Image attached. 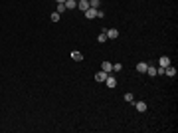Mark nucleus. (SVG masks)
Wrapping results in <instances>:
<instances>
[{
    "mask_svg": "<svg viewBox=\"0 0 178 133\" xmlns=\"http://www.w3.org/2000/svg\"><path fill=\"white\" fill-rule=\"evenodd\" d=\"M121 70H123L121 64H113V72H121Z\"/></svg>",
    "mask_w": 178,
    "mask_h": 133,
    "instance_id": "6ab92c4d",
    "label": "nucleus"
},
{
    "mask_svg": "<svg viewBox=\"0 0 178 133\" xmlns=\"http://www.w3.org/2000/svg\"><path fill=\"white\" fill-rule=\"evenodd\" d=\"M105 84H107L109 88H115V86H117V80H115V78L109 74V76H107V80H105Z\"/></svg>",
    "mask_w": 178,
    "mask_h": 133,
    "instance_id": "423d86ee",
    "label": "nucleus"
},
{
    "mask_svg": "<svg viewBox=\"0 0 178 133\" xmlns=\"http://www.w3.org/2000/svg\"><path fill=\"white\" fill-rule=\"evenodd\" d=\"M65 10H67V8H65V4H63V2H57V10H55V12H59V14H63Z\"/></svg>",
    "mask_w": 178,
    "mask_h": 133,
    "instance_id": "2eb2a0df",
    "label": "nucleus"
},
{
    "mask_svg": "<svg viewBox=\"0 0 178 133\" xmlns=\"http://www.w3.org/2000/svg\"><path fill=\"white\" fill-rule=\"evenodd\" d=\"M77 6H79V10H81V12H85V10L89 8V0H79V2H77Z\"/></svg>",
    "mask_w": 178,
    "mask_h": 133,
    "instance_id": "6e6552de",
    "label": "nucleus"
},
{
    "mask_svg": "<svg viewBox=\"0 0 178 133\" xmlns=\"http://www.w3.org/2000/svg\"><path fill=\"white\" fill-rule=\"evenodd\" d=\"M83 14H85V18H89V20L97 18V10H95V8H87V10H85Z\"/></svg>",
    "mask_w": 178,
    "mask_h": 133,
    "instance_id": "f03ea898",
    "label": "nucleus"
},
{
    "mask_svg": "<svg viewBox=\"0 0 178 133\" xmlns=\"http://www.w3.org/2000/svg\"><path fill=\"white\" fill-rule=\"evenodd\" d=\"M107 76H109V74H107V72H103V70H101V72H99V74H97V76H95V80H97V82H105V80H107Z\"/></svg>",
    "mask_w": 178,
    "mask_h": 133,
    "instance_id": "9d476101",
    "label": "nucleus"
},
{
    "mask_svg": "<svg viewBox=\"0 0 178 133\" xmlns=\"http://www.w3.org/2000/svg\"><path fill=\"white\" fill-rule=\"evenodd\" d=\"M63 4H65V8H67V10H73V8H77V0H65Z\"/></svg>",
    "mask_w": 178,
    "mask_h": 133,
    "instance_id": "0eeeda50",
    "label": "nucleus"
},
{
    "mask_svg": "<svg viewBox=\"0 0 178 133\" xmlns=\"http://www.w3.org/2000/svg\"><path fill=\"white\" fill-rule=\"evenodd\" d=\"M105 34H107V40H115V38L119 36V30L111 28V30H105Z\"/></svg>",
    "mask_w": 178,
    "mask_h": 133,
    "instance_id": "f257e3e1",
    "label": "nucleus"
},
{
    "mask_svg": "<svg viewBox=\"0 0 178 133\" xmlns=\"http://www.w3.org/2000/svg\"><path fill=\"white\" fill-rule=\"evenodd\" d=\"M164 74H166L168 78H174V76H176V68H172V66H168V68H164Z\"/></svg>",
    "mask_w": 178,
    "mask_h": 133,
    "instance_id": "39448f33",
    "label": "nucleus"
},
{
    "mask_svg": "<svg viewBox=\"0 0 178 133\" xmlns=\"http://www.w3.org/2000/svg\"><path fill=\"white\" fill-rule=\"evenodd\" d=\"M123 97H125V101H127V103H133V101H134V95H133V93H125Z\"/></svg>",
    "mask_w": 178,
    "mask_h": 133,
    "instance_id": "dca6fc26",
    "label": "nucleus"
},
{
    "mask_svg": "<svg viewBox=\"0 0 178 133\" xmlns=\"http://www.w3.org/2000/svg\"><path fill=\"white\" fill-rule=\"evenodd\" d=\"M97 42H99V44H103V42H107V34H105V30H103V32H101V34L97 36Z\"/></svg>",
    "mask_w": 178,
    "mask_h": 133,
    "instance_id": "4468645a",
    "label": "nucleus"
},
{
    "mask_svg": "<svg viewBox=\"0 0 178 133\" xmlns=\"http://www.w3.org/2000/svg\"><path fill=\"white\" fill-rule=\"evenodd\" d=\"M57 2H65V0H57Z\"/></svg>",
    "mask_w": 178,
    "mask_h": 133,
    "instance_id": "aec40b11",
    "label": "nucleus"
},
{
    "mask_svg": "<svg viewBox=\"0 0 178 133\" xmlns=\"http://www.w3.org/2000/svg\"><path fill=\"white\" fill-rule=\"evenodd\" d=\"M158 66H160V68H168V66H170V58H168V56H162V58L158 60Z\"/></svg>",
    "mask_w": 178,
    "mask_h": 133,
    "instance_id": "7ed1b4c3",
    "label": "nucleus"
},
{
    "mask_svg": "<svg viewBox=\"0 0 178 133\" xmlns=\"http://www.w3.org/2000/svg\"><path fill=\"white\" fill-rule=\"evenodd\" d=\"M59 18H61L59 12H51V22H59Z\"/></svg>",
    "mask_w": 178,
    "mask_h": 133,
    "instance_id": "f3484780",
    "label": "nucleus"
},
{
    "mask_svg": "<svg viewBox=\"0 0 178 133\" xmlns=\"http://www.w3.org/2000/svg\"><path fill=\"white\" fill-rule=\"evenodd\" d=\"M134 107H136V111H140V113H142V111H146V103H144V101H136V103H134Z\"/></svg>",
    "mask_w": 178,
    "mask_h": 133,
    "instance_id": "9b49d317",
    "label": "nucleus"
},
{
    "mask_svg": "<svg viewBox=\"0 0 178 133\" xmlns=\"http://www.w3.org/2000/svg\"><path fill=\"white\" fill-rule=\"evenodd\" d=\"M101 70L107 72V74H111V72H113V64H111V62H103V64H101Z\"/></svg>",
    "mask_w": 178,
    "mask_h": 133,
    "instance_id": "20e7f679",
    "label": "nucleus"
},
{
    "mask_svg": "<svg viewBox=\"0 0 178 133\" xmlns=\"http://www.w3.org/2000/svg\"><path fill=\"white\" fill-rule=\"evenodd\" d=\"M71 58H73L75 62H81V60H83V54H81V52H71Z\"/></svg>",
    "mask_w": 178,
    "mask_h": 133,
    "instance_id": "f8f14e48",
    "label": "nucleus"
},
{
    "mask_svg": "<svg viewBox=\"0 0 178 133\" xmlns=\"http://www.w3.org/2000/svg\"><path fill=\"white\" fill-rule=\"evenodd\" d=\"M99 4H101L99 0H89V8H95V10H97V8H99Z\"/></svg>",
    "mask_w": 178,
    "mask_h": 133,
    "instance_id": "a211bd4d",
    "label": "nucleus"
},
{
    "mask_svg": "<svg viewBox=\"0 0 178 133\" xmlns=\"http://www.w3.org/2000/svg\"><path fill=\"white\" fill-rule=\"evenodd\" d=\"M146 68H148V64H144V62L136 64V72H138V74H144V72H146Z\"/></svg>",
    "mask_w": 178,
    "mask_h": 133,
    "instance_id": "1a4fd4ad",
    "label": "nucleus"
},
{
    "mask_svg": "<svg viewBox=\"0 0 178 133\" xmlns=\"http://www.w3.org/2000/svg\"><path fill=\"white\" fill-rule=\"evenodd\" d=\"M144 74H148V76H150V78H154V76H156V68H154V66H148V68H146V72H144Z\"/></svg>",
    "mask_w": 178,
    "mask_h": 133,
    "instance_id": "ddd939ff",
    "label": "nucleus"
}]
</instances>
